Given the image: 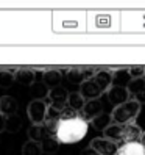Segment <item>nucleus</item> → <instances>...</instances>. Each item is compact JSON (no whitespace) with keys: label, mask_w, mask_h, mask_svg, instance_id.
Listing matches in <instances>:
<instances>
[{"label":"nucleus","mask_w":145,"mask_h":155,"mask_svg":"<svg viewBox=\"0 0 145 155\" xmlns=\"http://www.w3.org/2000/svg\"><path fill=\"white\" fill-rule=\"evenodd\" d=\"M87 129V121H84L81 116H77L75 111H72L70 108H66L64 114L56 124L53 135L59 144H75L86 136Z\"/></svg>","instance_id":"f257e3e1"},{"label":"nucleus","mask_w":145,"mask_h":155,"mask_svg":"<svg viewBox=\"0 0 145 155\" xmlns=\"http://www.w3.org/2000/svg\"><path fill=\"white\" fill-rule=\"evenodd\" d=\"M139 111H140V105L136 102L134 99H131V100H128V102L115 107L111 117H112L114 124L126 125V124H131V121H134L136 117H137Z\"/></svg>","instance_id":"f03ea898"},{"label":"nucleus","mask_w":145,"mask_h":155,"mask_svg":"<svg viewBox=\"0 0 145 155\" xmlns=\"http://www.w3.org/2000/svg\"><path fill=\"white\" fill-rule=\"evenodd\" d=\"M27 114L31 124H44L45 122V114H47V104L44 99H33L27 107Z\"/></svg>","instance_id":"7ed1b4c3"},{"label":"nucleus","mask_w":145,"mask_h":155,"mask_svg":"<svg viewBox=\"0 0 145 155\" xmlns=\"http://www.w3.org/2000/svg\"><path fill=\"white\" fill-rule=\"evenodd\" d=\"M89 147H92L100 155H115L119 146H117L114 141H109L106 138H94L92 141H90Z\"/></svg>","instance_id":"20e7f679"},{"label":"nucleus","mask_w":145,"mask_h":155,"mask_svg":"<svg viewBox=\"0 0 145 155\" xmlns=\"http://www.w3.org/2000/svg\"><path fill=\"white\" fill-rule=\"evenodd\" d=\"M80 94L84 97V100H95L103 94V91L95 83V80L92 77V78H89L80 85Z\"/></svg>","instance_id":"39448f33"},{"label":"nucleus","mask_w":145,"mask_h":155,"mask_svg":"<svg viewBox=\"0 0 145 155\" xmlns=\"http://www.w3.org/2000/svg\"><path fill=\"white\" fill-rule=\"evenodd\" d=\"M80 113H81V117H83L84 121H92V119H95L97 116H100L103 113V105H102V102L98 99L86 100L83 110H81Z\"/></svg>","instance_id":"423d86ee"},{"label":"nucleus","mask_w":145,"mask_h":155,"mask_svg":"<svg viewBox=\"0 0 145 155\" xmlns=\"http://www.w3.org/2000/svg\"><path fill=\"white\" fill-rule=\"evenodd\" d=\"M49 99V105H59V107H66L67 104V97H69V91L64 86H56V88H52L47 91V96Z\"/></svg>","instance_id":"0eeeda50"},{"label":"nucleus","mask_w":145,"mask_h":155,"mask_svg":"<svg viewBox=\"0 0 145 155\" xmlns=\"http://www.w3.org/2000/svg\"><path fill=\"white\" fill-rule=\"evenodd\" d=\"M108 100L114 105V107H119L125 102L130 100V93L126 88L122 86H111L108 89Z\"/></svg>","instance_id":"6e6552de"},{"label":"nucleus","mask_w":145,"mask_h":155,"mask_svg":"<svg viewBox=\"0 0 145 155\" xmlns=\"http://www.w3.org/2000/svg\"><path fill=\"white\" fill-rule=\"evenodd\" d=\"M17 108H19V104L13 96H2L0 97V114L8 117L11 114L17 113Z\"/></svg>","instance_id":"1a4fd4ad"},{"label":"nucleus","mask_w":145,"mask_h":155,"mask_svg":"<svg viewBox=\"0 0 145 155\" xmlns=\"http://www.w3.org/2000/svg\"><path fill=\"white\" fill-rule=\"evenodd\" d=\"M94 75H95V72H92V71H83V69H69L66 72L67 80L70 81V83H74V85H77V83L81 85L83 81L92 78Z\"/></svg>","instance_id":"9d476101"},{"label":"nucleus","mask_w":145,"mask_h":155,"mask_svg":"<svg viewBox=\"0 0 145 155\" xmlns=\"http://www.w3.org/2000/svg\"><path fill=\"white\" fill-rule=\"evenodd\" d=\"M142 136V130L137 125L126 124L123 125V133H122V141L125 143H139Z\"/></svg>","instance_id":"9b49d317"},{"label":"nucleus","mask_w":145,"mask_h":155,"mask_svg":"<svg viewBox=\"0 0 145 155\" xmlns=\"http://www.w3.org/2000/svg\"><path fill=\"white\" fill-rule=\"evenodd\" d=\"M115 155H145V147L140 143H125L119 146Z\"/></svg>","instance_id":"f8f14e48"},{"label":"nucleus","mask_w":145,"mask_h":155,"mask_svg":"<svg viewBox=\"0 0 145 155\" xmlns=\"http://www.w3.org/2000/svg\"><path fill=\"white\" fill-rule=\"evenodd\" d=\"M61 80H62V74L59 71H53L52 69V71H45L42 74V81H44L45 88H47V91L52 89V88L59 86Z\"/></svg>","instance_id":"ddd939ff"},{"label":"nucleus","mask_w":145,"mask_h":155,"mask_svg":"<svg viewBox=\"0 0 145 155\" xmlns=\"http://www.w3.org/2000/svg\"><path fill=\"white\" fill-rule=\"evenodd\" d=\"M94 80H95V83L100 86V89L103 91V93H106V91L112 86V74L109 71H98V72H95Z\"/></svg>","instance_id":"4468645a"},{"label":"nucleus","mask_w":145,"mask_h":155,"mask_svg":"<svg viewBox=\"0 0 145 155\" xmlns=\"http://www.w3.org/2000/svg\"><path fill=\"white\" fill-rule=\"evenodd\" d=\"M14 78L19 85L22 86H31L34 83V78H36V74L30 69H20L14 72Z\"/></svg>","instance_id":"2eb2a0df"},{"label":"nucleus","mask_w":145,"mask_h":155,"mask_svg":"<svg viewBox=\"0 0 145 155\" xmlns=\"http://www.w3.org/2000/svg\"><path fill=\"white\" fill-rule=\"evenodd\" d=\"M131 74L128 69H119L112 74V86H122L126 88L131 81Z\"/></svg>","instance_id":"dca6fc26"},{"label":"nucleus","mask_w":145,"mask_h":155,"mask_svg":"<svg viewBox=\"0 0 145 155\" xmlns=\"http://www.w3.org/2000/svg\"><path fill=\"white\" fill-rule=\"evenodd\" d=\"M50 132L45 129V125L44 124H39V125H36V124H31V127L28 129V140L30 141H36V143H39L47 136Z\"/></svg>","instance_id":"f3484780"},{"label":"nucleus","mask_w":145,"mask_h":155,"mask_svg":"<svg viewBox=\"0 0 145 155\" xmlns=\"http://www.w3.org/2000/svg\"><path fill=\"white\" fill-rule=\"evenodd\" d=\"M84 104H86V100H84V97L81 96L80 93H69L66 107L70 108L72 111H75V113L81 111V110H83V107H84Z\"/></svg>","instance_id":"a211bd4d"},{"label":"nucleus","mask_w":145,"mask_h":155,"mask_svg":"<svg viewBox=\"0 0 145 155\" xmlns=\"http://www.w3.org/2000/svg\"><path fill=\"white\" fill-rule=\"evenodd\" d=\"M41 147H42V152H45V153H56L59 150V143L55 138V135L49 133L41 141Z\"/></svg>","instance_id":"6ab92c4d"},{"label":"nucleus","mask_w":145,"mask_h":155,"mask_svg":"<svg viewBox=\"0 0 145 155\" xmlns=\"http://www.w3.org/2000/svg\"><path fill=\"white\" fill-rule=\"evenodd\" d=\"M122 133H123V125H119V124H111L106 130H103V138L109 140V141H120L122 140Z\"/></svg>","instance_id":"aec40b11"},{"label":"nucleus","mask_w":145,"mask_h":155,"mask_svg":"<svg viewBox=\"0 0 145 155\" xmlns=\"http://www.w3.org/2000/svg\"><path fill=\"white\" fill-rule=\"evenodd\" d=\"M20 129H22V117L17 113L6 117V121H5V132H8V133H17Z\"/></svg>","instance_id":"412c9836"},{"label":"nucleus","mask_w":145,"mask_h":155,"mask_svg":"<svg viewBox=\"0 0 145 155\" xmlns=\"http://www.w3.org/2000/svg\"><path fill=\"white\" fill-rule=\"evenodd\" d=\"M90 122H92V125H94V129H95V130L103 132V130H106L108 127L112 124V117H111V114L102 113L100 116H97L95 119H92Z\"/></svg>","instance_id":"4be33fe9"},{"label":"nucleus","mask_w":145,"mask_h":155,"mask_svg":"<svg viewBox=\"0 0 145 155\" xmlns=\"http://www.w3.org/2000/svg\"><path fill=\"white\" fill-rule=\"evenodd\" d=\"M42 147L36 141H25L22 146V155H42Z\"/></svg>","instance_id":"5701e85b"},{"label":"nucleus","mask_w":145,"mask_h":155,"mask_svg":"<svg viewBox=\"0 0 145 155\" xmlns=\"http://www.w3.org/2000/svg\"><path fill=\"white\" fill-rule=\"evenodd\" d=\"M14 72L13 71H0V88L10 89L14 85Z\"/></svg>","instance_id":"b1692460"},{"label":"nucleus","mask_w":145,"mask_h":155,"mask_svg":"<svg viewBox=\"0 0 145 155\" xmlns=\"http://www.w3.org/2000/svg\"><path fill=\"white\" fill-rule=\"evenodd\" d=\"M126 89H128V93L136 96L137 93H140V91L145 89V80L143 78H133L130 81V85L126 86Z\"/></svg>","instance_id":"393cba45"},{"label":"nucleus","mask_w":145,"mask_h":155,"mask_svg":"<svg viewBox=\"0 0 145 155\" xmlns=\"http://www.w3.org/2000/svg\"><path fill=\"white\" fill-rule=\"evenodd\" d=\"M130 71L131 78H142V75H145V68L143 66H133Z\"/></svg>","instance_id":"a878e982"},{"label":"nucleus","mask_w":145,"mask_h":155,"mask_svg":"<svg viewBox=\"0 0 145 155\" xmlns=\"http://www.w3.org/2000/svg\"><path fill=\"white\" fill-rule=\"evenodd\" d=\"M134 100H136L139 105H145V89L136 94V96H134Z\"/></svg>","instance_id":"bb28decb"},{"label":"nucleus","mask_w":145,"mask_h":155,"mask_svg":"<svg viewBox=\"0 0 145 155\" xmlns=\"http://www.w3.org/2000/svg\"><path fill=\"white\" fill-rule=\"evenodd\" d=\"M81 155H100V153H98V152H95L92 147H86L83 152H81Z\"/></svg>","instance_id":"cd10ccee"},{"label":"nucleus","mask_w":145,"mask_h":155,"mask_svg":"<svg viewBox=\"0 0 145 155\" xmlns=\"http://www.w3.org/2000/svg\"><path fill=\"white\" fill-rule=\"evenodd\" d=\"M5 121H6V117L0 114V133L5 132Z\"/></svg>","instance_id":"c85d7f7f"},{"label":"nucleus","mask_w":145,"mask_h":155,"mask_svg":"<svg viewBox=\"0 0 145 155\" xmlns=\"http://www.w3.org/2000/svg\"><path fill=\"white\" fill-rule=\"evenodd\" d=\"M142 146H143V147H145V133H142V136H140V141H139Z\"/></svg>","instance_id":"c756f323"}]
</instances>
